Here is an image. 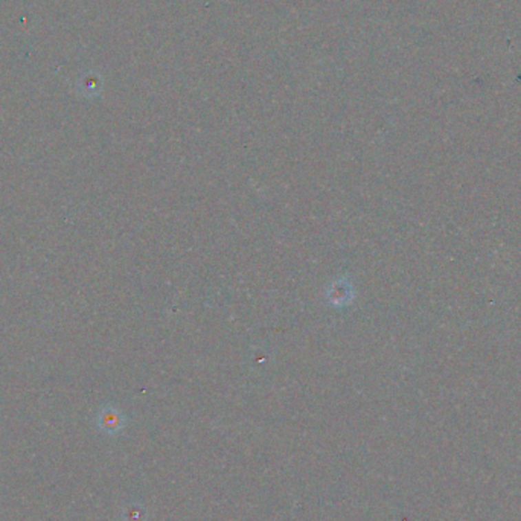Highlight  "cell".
Here are the masks:
<instances>
[{
  "label": "cell",
  "instance_id": "6da1fadb",
  "mask_svg": "<svg viewBox=\"0 0 521 521\" xmlns=\"http://www.w3.org/2000/svg\"><path fill=\"white\" fill-rule=\"evenodd\" d=\"M125 419L120 413L115 409H105L101 412L98 419V425L101 428L103 432L109 433V434H115L120 432L124 428Z\"/></svg>",
  "mask_w": 521,
  "mask_h": 521
},
{
  "label": "cell",
  "instance_id": "7a4b0ae2",
  "mask_svg": "<svg viewBox=\"0 0 521 521\" xmlns=\"http://www.w3.org/2000/svg\"><path fill=\"white\" fill-rule=\"evenodd\" d=\"M124 521H145L147 520V511L142 508L138 503L128 504L123 511Z\"/></svg>",
  "mask_w": 521,
  "mask_h": 521
},
{
  "label": "cell",
  "instance_id": "3957f363",
  "mask_svg": "<svg viewBox=\"0 0 521 521\" xmlns=\"http://www.w3.org/2000/svg\"><path fill=\"white\" fill-rule=\"evenodd\" d=\"M332 302L334 304H346L348 299L351 297V293H349V285L348 284H335V290L332 291Z\"/></svg>",
  "mask_w": 521,
  "mask_h": 521
}]
</instances>
